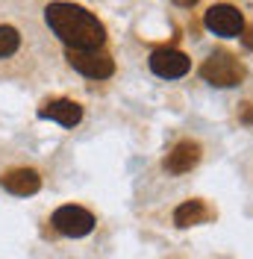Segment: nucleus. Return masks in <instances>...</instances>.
I'll use <instances>...</instances> for the list:
<instances>
[{"instance_id": "obj_12", "label": "nucleus", "mask_w": 253, "mask_h": 259, "mask_svg": "<svg viewBox=\"0 0 253 259\" xmlns=\"http://www.w3.org/2000/svg\"><path fill=\"white\" fill-rule=\"evenodd\" d=\"M241 41H244L247 50H253V27H244V30H241Z\"/></svg>"}, {"instance_id": "obj_10", "label": "nucleus", "mask_w": 253, "mask_h": 259, "mask_svg": "<svg viewBox=\"0 0 253 259\" xmlns=\"http://www.w3.org/2000/svg\"><path fill=\"white\" fill-rule=\"evenodd\" d=\"M212 218V209L206 206L203 200H186L180 203L174 212V224L177 227H194V224H203Z\"/></svg>"}, {"instance_id": "obj_4", "label": "nucleus", "mask_w": 253, "mask_h": 259, "mask_svg": "<svg viewBox=\"0 0 253 259\" xmlns=\"http://www.w3.org/2000/svg\"><path fill=\"white\" fill-rule=\"evenodd\" d=\"M50 224L56 227V233L71 236V239H79V236H89L95 230V215L89 209H82V206L68 203V206H59V209L53 212Z\"/></svg>"}, {"instance_id": "obj_11", "label": "nucleus", "mask_w": 253, "mask_h": 259, "mask_svg": "<svg viewBox=\"0 0 253 259\" xmlns=\"http://www.w3.org/2000/svg\"><path fill=\"white\" fill-rule=\"evenodd\" d=\"M21 45V35H18L15 27H6V24H0V59H6V56H12Z\"/></svg>"}, {"instance_id": "obj_7", "label": "nucleus", "mask_w": 253, "mask_h": 259, "mask_svg": "<svg viewBox=\"0 0 253 259\" xmlns=\"http://www.w3.org/2000/svg\"><path fill=\"white\" fill-rule=\"evenodd\" d=\"M200 162V145L197 142H177L171 153L165 156V171L168 174H189L191 168Z\"/></svg>"}, {"instance_id": "obj_6", "label": "nucleus", "mask_w": 253, "mask_h": 259, "mask_svg": "<svg viewBox=\"0 0 253 259\" xmlns=\"http://www.w3.org/2000/svg\"><path fill=\"white\" fill-rule=\"evenodd\" d=\"M206 27L215 32V35H224V38H233V35H241L244 30V15L238 12L236 6L230 3H218V6H209L206 9Z\"/></svg>"}, {"instance_id": "obj_9", "label": "nucleus", "mask_w": 253, "mask_h": 259, "mask_svg": "<svg viewBox=\"0 0 253 259\" xmlns=\"http://www.w3.org/2000/svg\"><path fill=\"white\" fill-rule=\"evenodd\" d=\"M0 186L9 194L27 197V194H35L41 189V177H38V171H32V168H12V171H6V174L0 177Z\"/></svg>"}, {"instance_id": "obj_8", "label": "nucleus", "mask_w": 253, "mask_h": 259, "mask_svg": "<svg viewBox=\"0 0 253 259\" xmlns=\"http://www.w3.org/2000/svg\"><path fill=\"white\" fill-rule=\"evenodd\" d=\"M38 118H48V121H56L62 127H77L79 118H82V106L68 100V97H56V100H48L41 109H38Z\"/></svg>"}, {"instance_id": "obj_5", "label": "nucleus", "mask_w": 253, "mask_h": 259, "mask_svg": "<svg viewBox=\"0 0 253 259\" xmlns=\"http://www.w3.org/2000/svg\"><path fill=\"white\" fill-rule=\"evenodd\" d=\"M150 71L162 77V80H180V77H186L191 68V59L183 53V50H174V48H159L150 53Z\"/></svg>"}, {"instance_id": "obj_13", "label": "nucleus", "mask_w": 253, "mask_h": 259, "mask_svg": "<svg viewBox=\"0 0 253 259\" xmlns=\"http://www.w3.org/2000/svg\"><path fill=\"white\" fill-rule=\"evenodd\" d=\"M174 3H177V6H183V9H191L197 0H174Z\"/></svg>"}, {"instance_id": "obj_3", "label": "nucleus", "mask_w": 253, "mask_h": 259, "mask_svg": "<svg viewBox=\"0 0 253 259\" xmlns=\"http://www.w3.org/2000/svg\"><path fill=\"white\" fill-rule=\"evenodd\" d=\"M68 65L79 71L82 77L89 80H106L115 74V62L106 50L100 48H92V50H71L68 48Z\"/></svg>"}, {"instance_id": "obj_1", "label": "nucleus", "mask_w": 253, "mask_h": 259, "mask_svg": "<svg viewBox=\"0 0 253 259\" xmlns=\"http://www.w3.org/2000/svg\"><path fill=\"white\" fill-rule=\"evenodd\" d=\"M45 21L53 30V35H59L71 50H92L103 48L106 41V27L92 15L89 9H82L77 3H50L45 9Z\"/></svg>"}, {"instance_id": "obj_2", "label": "nucleus", "mask_w": 253, "mask_h": 259, "mask_svg": "<svg viewBox=\"0 0 253 259\" xmlns=\"http://www.w3.org/2000/svg\"><path fill=\"white\" fill-rule=\"evenodd\" d=\"M200 77L218 89H230V85H238L244 80V65L238 62L233 53L227 50H215L212 56H206L203 65H200Z\"/></svg>"}]
</instances>
